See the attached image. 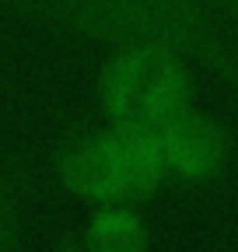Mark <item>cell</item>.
Wrapping results in <instances>:
<instances>
[{"label":"cell","mask_w":238,"mask_h":252,"mask_svg":"<svg viewBox=\"0 0 238 252\" xmlns=\"http://www.w3.org/2000/svg\"><path fill=\"white\" fill-rule=\"evenodd\" d=\"M207 4L214 7V14L224 21V28L231 32V39L238 46V0H207Z\"/></svg>","instance_id":"cell-7"},{"label":"cell","mask_w":238,"mask_h":252,"mask_svg":"<svg viewBox=\"0 0 238 252\" xmlns=\"http://www.w3.org/2000/svg\"><path fill=\"white\" fill-rule=\"evenodd\" d=\"M84 252H151V235L133 203L98 207L84 235Z\"/></svg>","instance_id":"cell-5"},{"label":"cell","mask_w":238,"mask_h":252,"mask_svg":"<svg viewBox=\"0 0 238 252\" xmlns=\"http://www.w3.org/2000/svg\"><path fill=\"white\" fill-rule=\"evenodd\" d=\"M81 252H84V249H81Z\"/></svg>","instance_id":"cell-8"},{"label":"cell","mask_w":238,"mask_h":252,"mask_svg":"<svg viewBox=\"0 0 238 252\" xmlns=\"http://www.w3.org/2000/svg\"><path fill=\"white\" fill-rule=\"evenodd\" d=\"M0 11L112 49H172L238 98V46L207 0H0Z\"/></svg>","instance_id":"cell-1"},{"label":"cell","mask_w":238,"mask_h":252,"mask_svg":"<svg viewBox=\"0 0 238 252\" xmlns=\"http://www.w3.org/2000/svg\"><path fill=\"white\" fill-rule=\"evenodd\" d=\"M95 94L105 123L119 130H161L196 105L189 60L158 46L112 49L98 70Z\"/></svg>","instance_id":"cell-2"},{"label":"cell","mask_w":238,"mask_h":252,"mask_svg":"<svg viewBox=\"0 0 238 252\" xmlns=\"http://www.w3.org/2000/svg\"><path fill=\"white\" fill-rule=\"evenodd\" d=\"M0 252H25L21 210H18V196L4 165H0Z\"/></svg>","instance_id":"cell-6"},{"label":"cell","mask_w":238,"mask_h":252,"mask_svg":"<svg viewBox=\"0 0 238 252\" xmlns=\"http://www.w3.org/2000/svg\"><path fill=\"white\" fill-rule=\"evenodd\" d=\"M56 179L70 196L84 203L95 207L130 203L119 130L105 126V130H81L67 137L56 151Z\"/></svg>","instance_id":"cell-3"},{"label":"cell","mask_w":238,"mask_h":252,"mask_svg":"<svg viewBox=\"0 0 238 252\" xmlns=\"http://www.w3.org/2000/svg\"><path fill=\"white\" fill-rule=\"evenodd\" d=\"M158 133H161L168 172L182 182H210L224 172L231 154V137L210 112L193 105L178 112L172 123H165Z\"/></svg>","instance_id":"cell-4"}]
</instances>
